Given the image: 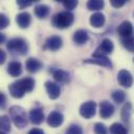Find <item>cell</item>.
Returning <instances> with one entry per match:
<instances>
[{
    "label": "cell",
    "mask_w": 134,
    "mask_h": 134,
    "mask_svg": "<svg viewBox=\"0 0 134 134\" xmlns=\"http://www.w3.org/2000/svg\"><path fill=\"white\" fill-rule=\"evenodd\" d=\"M35 84L36 83L32 77L26 76V77L19 79L18 81L9 84L8 86L9 94L15 98H21L25 95V93L32 91Z\"/></svg>",
    "instance_id": "6da1fadb"
},
{
    "label": "cell",
    "mask_w": 134,
    "mask_h": 134,
    "mask_svg": "<svg viewBox=\"0 0 134 134\" xmlns=\"http://www.w3.org/2000/svg\"><path fill=\"white\" fill-rule=\"evenodd\" d=\"M10 119L18 129H23L27 125V114L21 106H12L8 110Z\"/></svg>",
    "instance_id": "7a4b0ae2"
},
{
    "label": "cell",
    "mask_w": 134,
    "mask_h": 134,
    "mask_svg": "<svg viewBox=\"0 0 134 134\" xmlns=\"http://www.w3.org/2000/svg\"><path fill=\"white\" fill-rule=\"evenodd\" d=\"M73 21H74V16L71 12H68V10L60 12L52 17V25L59 29L70 27Z\"/></svg>",
    "instance_id": "3957f363"
},
{
    "label": "cell",
    "mask_w": 134,
    "mask_h": 134,
    "mask_svg": "<svg viewBox=\"0 0 134 134\" xmlns=\"http://www.w3.org/2000/svg\"><path fill=\"white\" fill-rule=\"evenodd\" d=\"M7 50L13 54L24 55L28 52V44L23 38H13L6 43Z\"/></svg>",
    "instance_id": "277c9868"
},
{
    "label": "cell",
    "mask_w": 134,
    "mask_h": 134,
    "mask_svg": "<svg viewBox=\"0 0 134 134\" xmlns=\"http://www.w3.org/2000/svg\"><path fill=\"white\" fill-rule=\"evenodd\" d=\"M114 49V44L110 39H104L98 47L95 49V51L92 54V58H97V57H107V54L112 53Z\"/></svg>",
    "instance_id": "5b68a950"
},
{
    "label": "cell",
    "mask_w": 134,
    "mask_h": 134,
    "mask_svg": "<svg viewBox=\"0 0 134 134\" xmlns=\"http://www.w3.org/2000/svg\"><path fill=\"white\" fill-rule=\"evenodd\" d=\"M96 113V104L93 100L85 102L80 107V114L86 119L92 118Z\"/></svg>",
    "instance_id": "8992f818"
},
{
    "label": "cell",
    "mask_w": 134,
    "mask_h": 134,
    "mask_svg": "<svg viewBox=\"0 0 134 134\" xmlns=\"http://www.w3.org/2000/svg\"><path fill=\"white\" fill-rule=\"evenodd\" d=\"M63 45V40L59 36H50L48 37L43 45V49L50 50V51H57L59 50Z\"/></svg>",
    "instance_id": "52a82bcc"
},
{
    "label": "cell",
    "mask_w": 134,
    "mask_h": 134,
    "mask_svg": "<svg viewBox=\"0 0 134 134\" xmlns=\"http://www.w3.org/2000/svg\"><path fill=\"white\" fill-rule=\"evenodd\" d=\"M117 81L120 86L125 88H130L133 84V76L130 71L126 69H121L117 73Z\"/></svg>",
    "instance_id": "ba28073f"
},
{
    "label": "cell",
    "mask_w": 134,
    "mask_h": 134,
    "mask_svg": "<svg viewBox=\"0 0 134 134\" xmlns=\"http://www.w3.org/2000/svg\"><path fill=\"white\" fill-rule=\"evenodd\" d=\"M114 106L109 100H102L99 103V116L104 119H108L114 113Z\"/></svg>",
    "instance_id": "9c48e42d"
},
{
    "label": "cell",
    "mask_w": 134,
    "mask_h": 134,
    "mask_svg": "<svg viewBox=\"0 0 134 134\" xmlns=\"http://www.w3.org/2000/svg\"><path fill=\"white\" fill-rule=\"evenodd\" d=\"M46 120H47L48 126H50V127H52V128H58V127H60V126L63 124V121H64V116H63V114H62L61 112H59V111H52V112H50V113L48 114Z\"/></svg>",
    "instance_id": "30bf717a"
},
{
    "label": "cell",
    "mask_w": 134,
    "mask_h": 134,
    "mask_svg": "<svg viewBox=\"0 0 134 134\" xmlns=\"http://www.w3.org/2000/svg\"><path fill=\"white\" fill-rule=\"evenodd\" d=\"M45 89H46V92L48 94V97L50 99H55L60 96L61 94V88L60 86L54 83V82H51V81H46L45 82Z\"/></svg>",
    "instance_id": "8fae6325"
},
{
    "label": "cell",
    "mask_w": 134,
    "mask_h": 134,
    "mask_svg": "<svg viewBox=\"0 0 134 134\" xmlns=\"http://www.w3.org/2000/svg\"><path fill=\"white\" fill-rule=\"evenodd\" d=\"M28 118L30 120L31 124L34 125H40L43 122L44 120V112H43V109L41 108H32L30 111H29V114H28Z\"/></svg>",
    "instance_id": "7c38bea8"
},
{
    "label": "cell",
    "mask_w": 134,
    "mask_h": 134,
    "mask_svg": "<svg viewBox=\"0 0 134 134\" xmlns=\"http://www.w3.org/2000/svg\"><path fill=\"white\" fill-rule=\"evenodd\" d=\"M83 63H87V64H95L98 66H103L106 68H112V62L110 61V59L108 57H97V58H92V59H85L83 61Z\"/></svg>",
    "instance_id": "4fadbf2b"
},
{
    "label": "cell",
    "mask_w": 134,
    "mask_h": 134,
    "mask_svg": "<svg viewBox=\"0 0 134 134\" xmlns=\"http://www.w3.org/2000/svg\"><path fill=\"white\" fill-rule=\"evenodd\" d=\"M117 32L120 36V38H127L133 35V25L130 21H122L118 27Z\"/></svg>",
    "instance_id": "5bb4252c"
},
{
    "label": "cell",
    "mask_w": 134,
    "mask_h": 134,
    "mask_svg": "<svg viewBox=\"0 0 134 134\" xmlns=\"http://www.w3.org/2000/svg\"><path fill=\"white\" fill-rule=\"evenodd\" d=\"M25 67L28 72L35 73V72H38L39 70H41V68L43 67V64L40 60H38L36 58H28L25 62Z\"/></svg>",
    "instance_id": "9a60e30c"
},
{
    "label": "cell",
    "mask_w": 134,
    "mask_h": 134,
    "mask_svg": "<svg viewBox=\"0 0 134 134\" xmlns=\"http://www.w3.org/2000/svg\"><path fill=\"white\" fill-rule=\"evenodd\" d=\"M16 22L18 24V26L20 28H27L31 22V17H30V14L27 13V12H22V13H19L17 16H16Z\"/></svg>",
    "instance_id": "2e32d148"
},
{
    "label": "cell",
    "mask_w": 134,
    "mask_h": 134,
    "mask_svg": "<svg viewBox=\"0 0 134 134\" xmlns=\"http://www.w3.org/2000/svg\"><path fill=\"white\" fill-rule=\"evenodd\" d=\"M72 40L76 45H84L89 40V35L84 29H77L72 36Z\"/></svg>",
    "instance_id": "e0dca14e"
},
{
    "label": "cell",
    "mask_w": 134,
    "mask_h": 134,
    "mask_svg": "<svg viewBox=\"0 0 134 134\" xmlns=\"http://www.w3.org/2000/svg\"><path fill=\"white\" fill-rule=\"evenodd\" d=\"M7 73L13 76V77H17L22 73V64L18 61H12L8 63L7 65Z\"/></svg>",
    "instance_id": "ac0fdd59"
},
{
    "label": "cell",
    "mask_w": 134,
    "mask_h": 134,
    "mask_svg": "<svg viewBox=\"0 0 134 134\" xmlns=\"http://www.w3.org/2000/svg\"><path fill=\"white\" fill-rule=\"evenodd\" d=\"M105 21H106L105 15H104L103 13H99V12H96V13H94L93 15H91L90 20H89L91 26H93V27H95V28L102 27V26L105 24Z\"/></svg>",
    "instance_id": "d6986e66"
},
{
    "label": "cell",
    "mask_w": 134,
    "mask_h": 134,
    "mask_svg": "<svg viewBox=\"0 0 134 134\" xmlns=\"http://www.w3.org/2000/svg\"><path fill=\"white\" fill-rule=\"evenodd\" d=\"M53 75V79L57 83L59 84H67L69 81H70V74L65 71V70H62V69H57L53 71L52 73Z\"/></svg>",
    "instance_id": "ffe728a7"
},
{
    "label": "cell",
    "mask_w": 134,
    "mask_h": 134,
    "mask_svg": "<svg viewBox=\"0 0 134 134\" xmlns=\"http://www.w3.org/2000/svg\"><path fill=\"white\" fill-rule=\"evenodd\" d=\"M50 12V7L46 4H39L35 7V15L39 19H45Z\"/></svg>",
    "instance_id": "44dd1931"
},
{
    "label": "cell",
    "mask_w": 134,
    "mask_h": 134,
    "mask_svg": "<svg viewBox=\"0 0 134 134\" xmlns=\"http://www.w3.org/2000/svg\"><path fill=\"white\" fill-rule=\"evenodd\" d=\"M132 112H133V108H132V104L131 103H126L124 105V107L121 108V113H120V116H121V119L125 121V122H128L130 120V117L132 115Z\"/></svg>",
    "instance_id": "7402d4cb"
},
{
    "label": "cell",
    "mask_w": 134,
    "mask_h": 134,
    "mask_svg": "<svg viewBox=\"0 0 134 134\" xmlns=\"http://www.w3.org/2000/svg\"><path fill=\"white\" fill-rule=\"evenodd\" d=\"M109 133L110 134H128V130L124 125L119 122H113L109 127Z\"/></svg>",
    "instance_id": "603a6c76"
},
{
    "label": "cell",
    "mask_w": 134,
    "mask_h": 134,
    "mask_svg": "<svg viewBox=\"0 0 134 134\" xmlns=\"http://www.w3.org/2000/svg\"><path fill=\"white\" fill-rule=\"evenodd\" d=\"M121 45L130 52H134V36H130L127 38H120Z\"/></svg>",
    "instance_id": "cb8c5ba5"
},
{
    "label": "cell",
    "mask_w": 134,
    "mask_h": 134,
    "mask_svg": "<svg viewBox=\"0 0 134 134\" xmlns=\"http://www.w3.org/2000/svg\"><path fill=\"white\" fill-rule=\"evenodd\" d=\"M86 5L89 10H99L104 7L105 2L103 0H89Z\"/></svg>",
    "instance_id": "d4e9b609"
},
{
    "label": "cell",
    "mask_w": 134,
    "mask_h": 134,
    "mask_svg": "<svg viewBox=\"0 0 134 134\" xmlns=\"http://www.w3.org/2000/svg\"><path fill=\"white\" fill-rule=\"evenodd\" d=\"M0 127H1V131L7 133L10 132V118L7 115H1L0 117Z\"/></svg>",
    "instance_id": "484cf974"
},
{
    "label": "cell",
    "mask_w": 134,
    "mask_h": 134,
    "mask_svg": "<svg viewBox=\"0 0 134 134\" xmlns=\"http://www.w3.org/2000/svg\"><path fill=\"white\" fill-rule=\"evenodd\" d=\"M112 99L116 103V104H121L122 102H125L126 99V92L124 90H114L111 94Z\"/></svg>",
    "instance_id": "4316f807"
},
{
    "label": "cell",
    "mask_w": 134,
    "mask_h": 134,
    "mask_svg": "<svg viewBox=\"0 0 134 134\" xmlns=\"http://www.w3.org/2000/svg\"><path fill=\"white\" fill-rule=\"evenodd\" d=\"M65 134H83V129L81 126L72 124L66 129Z\"/></svg>",
    "instance_id": "83f0119b"
},
{
    "label": "cell",
    "mask_w": 134,
    "mask_h": 134,
    "mask_svg": "<svg viewBox=\"0 0 134 134\" xmlns=\"http://www.w3.org/2000/svg\"><path fill=\"white\" fill-rule=\"evenodd\" d=\"M93 131L95 134H109V130L102 122H96L93 127Z\"/></svg>",
    "instance_id": "f1b7e54d"
},
{
    "label": "cell",
    "mask_w": 134,
    "mask_h": 134,
    "mask_svg": "<svg viewBox=\"0 0 134 134\" xmlns=\"http://www.w3.org/2000/svg\"><path fill=\"white\" fill-rule=\"evenodd\" d=\"M62 3H63V5H64V7H65L68 12L74 9V8L77 6V4H79V2H77L76 0H64Z\"/></svg>",
    "instance_id": "f546056e"
},
{
    "label": "cell",
    "mask_w": 134,
    "mask_h": 134,
    "mask_svg": "<svg viewBox=\"0 0 134 134\" xmlns=\"http://www.w3.org/2000/svg\"><path fill=\"white\" fill-rule=\"evenodd\" d=\"M9 24V19L6 15L4 14H1L0 15V28L1 29H4L5 27H7Z\"/></svg>",
    "instance_id": "4dcf8cb0"
},
{
    "label": "cell",
    "mask_w": 134,
    "mask_h": 134,
    "mask_svg": "<svg viewBox=\"0 0 134 134\" xmlns=\"http://www.w3.org/2000/svg\"><path fill=\"white\" fill-rule=\"evenodd\" d=\"M17 4H18V6H19L21 9H23V8H25V7L30 6V5L32 4V1H31V0H18V1H17Z\"/></svg>",
    "instance_id": "1f68e13d"
},
{
    "label": "cell",
    "mask_w": 134,
    "mask_h": 134,
    "mask_svg": "<svg viewBox=\"0 0 134 134\" xmlns=\"http://www.w3.org/2000/svg\"><path fill=\"white\" fill-rule=\"evenodd\" d=\"M126 0H111L110 1V3H111V5L113 6V7H115V8H119V7H121V6H124L125 4H126Z\"/></svg>",
    "instance_id": "d6a6232c"
},
{
    "label": "cell",
    "mask_w": 134,
    "mask_h": 134,
    "mask_svg": "<svg viewBox=\"0 0 134 134\" xmlns=\"http://www.w3.org/2000/svg\"><path fill=\"white\" fill-rule=\"evenodd\" d=\"M5 105H6V97H5V94L3 92L0 93V106L1 108H5Z\"/></svg>",
    "instance_id": "836d02e7"
},
{
    "label": "cell",
    "mask_w": 134,
    "mask_h": 134,
    "mask_svg": "<svg viewBox=\"0 0 134 134\" xmlns=\"http://www.w3.org/2000/svg\"><path fill=\"white\" fill-rule=\"evenodd\" d=\"M28 134H44V132H43V130H41L39 128H32L28 132Z\"/></svg>",
    "instance_id": "e575fe53"
},
{
    "label": "cell",
    "mask_w": 134,
    "mask_h": 134,
    "mask_svg": "<svg viewBox=\"0 0 134 134\" xmlns=\"http://www.w3.org/2000/svg\"><path fill=\"white\" fill-rule=\"evenodd\" d=\"M5 60H6V53L4 50L1 49L0 50V64H3L5 62Z\"/></svg>",
    "instance_id": "d590c367"
},
{
    "label": "cell",
    "mask_w": 134,
    "mask_h": 134,
    "mask_svg": "<svg viewBox=\"0 0 134 134\" xmlns=\"http://www.w3.org/2000/svg\"><path fill=\"white\" fill-rule=\"evenodd\" d=\"M4 40H5V37H4V35H3V34H1V35H0V42H1V43H3V42H4Z\"/></svg>",
    "instance_id": "8d00e7d4"
},
{
    "label": "cell",
    "mask_w": 134,
    "mask_h": 134,
    "mask_svg": "<svg viewBox=\"0 0 134 134\" xmlns=\"http://www.w3.org/2000/svg\"><path fill=\"white\" fill-rule=\"evenodd\" d=\"M0 134H6V133H5V132H3V131H1V133H0Z\"/></svg>",
    "instance_id": "74e56055"
},
{
    "label": "cell",
    "mask_w": 134,
    "mask_h": 134,
    "mask_svg": "<svg viewBox=\"0 0 134 134\" xmlns=\"http://www.w3.org/2000/svg\"><path fill=\"white\" fill-rule=\"evenodd\" d=\"M133 16H134V13H133Z\"/></svg>",
    "instance_id": "f35d334b"
},
{
    "label": "cell",
    "mask_w": 134,
    "mask_h": 134,
    "mask_svg": "<svg viewBox=\"0 0 134 134\" xmlns=\"http://www.w3.org/2000/svg\"><path fill=\"white\" fill-rule=\"evenodd\" d=\"M133 62H134V59H133Z\"/></svg>",
    "instance_id": "ab89813d"
}]
</instances>
